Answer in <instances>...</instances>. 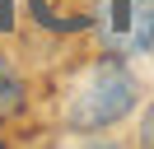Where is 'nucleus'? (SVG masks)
Instances as JSON below:
<instances>
[{"mask_svg":"<svg viewBox=\"0 0 154 149\" xmlns=\"http://www.w3.org/2000/svg\"><path fill=\"white\" fill-rule=\"evenodd\" d=\"M140 89H135V74L126 70L122 61H103L89 70V79L79 84V93L70 98V112L66 121L75 130H103V126H117L126 112L135 107Z\"/></svg>","mask_w":154,"mask_h":149,"instance_id":"1","label":"nucleus"},{"mask_svg":"<svg viewBox=\"0 0 154 149\" xmlns=\"http://www.w3.org/2000/svg\"><path fill=\"white\" fill-rule=\"evenodd\" d=\"M94 9H98V0H33V14L47 28H61V33L89 28L94 23Z\"/></svg>","mask_w":154,"mask_h":149,"instance_id":"2","label":"nucleus"},{"mask_svg":"<svg viewBox=\"0 0 154 149\" xmlns=\"http://www.w3.org/2000/svg\"><path fill=\"white\" fill-rule=\"evenodd\" d=\"M23 102V84H19V70H14L5 56H0V121L10 117V112H19Z\"/></svg>","mask_w":154,"mask_h":149,"instance_id":"3","label":"nucleus"},{"mask_svg":"<svg viewBox=\"0 0 154 149\" xmlns=\"http://www.w3.org/2000/svg\"><path fill=\"white\" fill-rule=\"evenodd\" d=\"M140 140H145V144H154V112H149V121H145V135H140Z\"/></svg>","mask_w":154,"mask_h":149,"instance_id":"4","label":"nucleus"}]
</instances>
